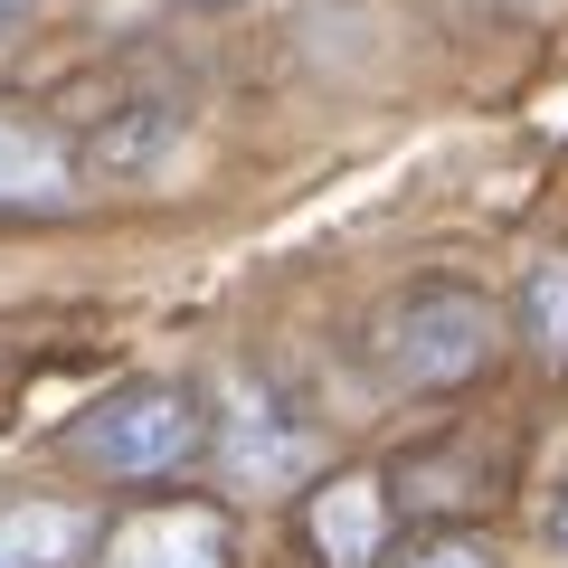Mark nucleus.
<instances>
[{"label":"nucleus","instance_id":"9d476101","mask_svg":"<svg viewBox=\"0 0 568 568\" xmlns=\"http://www.w3.org/2000/svg\"><path fill=\"white\" fill-rule=\"evenodd\" d=\"M379 568H493V549L474 540V530H426V540H407V549H388Z\"/></svg>","mask_w":568,"mask_h":568},{"label":"nucleus","instance_id":"423d86ee","mask_svg":"<svg viewBox=\"0 0 568 568\" xmlns=\"http://www.w3.org/2000/svg\"><path fill=\"white\" fill-rule=\"evenodd\" d=\"M58 209H77V142L29 114H0V219H58Z\"/></svg>","mask_w":568,"mask_h":568},{"label":"nucleus","instance_id":"0eeeda50","mask_svg":"<svg viewBox=\"0 0 568 568\" xmlns=\"http://www.w3.org/2000/svg\"><path fill=\"white\" fill-rule=\"evenodd\" d=\"M104 549V521L67 493H10L0 503V568H85Z\"/></svg>","mask_w":568,"mask_h":568},{"label":"nucleus","instance_id":"6e6552de","mask_svg":"<svg viewBox=\"0 0 568 568\" xmlns=\"http://www.w3.org/2000/svg\"><path fill=\"white\" fill-rule=\"evenodd\" d=\"M511 332L530 342V361L568 369V246H540L511 284Z\"/></svg>","mask_w":568,"mask_h":568},{"label":"nucleus","instance_id":"f03ea898","mask_svg":"<svg viewBox=\"0 0 568 568\" xmlns=\"http://www.w3.org/2000/svg\"><path fill=\"white\" fill-rule=\"evenodd\" d=\"M209 446V407L181 379H123L67 426V465H85L95 484H171Z\"/></svg>","mask_w":568,"mask_h":568},{"label":"nucleus","instance_id":"f257e3e1","mask_svg":"<svg viewBox=\"0 0 568 568\" xmlns=\"http://www.w3.org/2000/svg\"><path fill=\"white\" fill-rule=\"evenodd\" d=\"M503 361V313L484 284L465 275H417L407 294H388L369 323V369L398 398H455Z\"/></svg>","mask_w":568,"mask_h":568},{"label":"nucleus","instance_id":"7ed1b4c3","mask_svg":"<svg viewBox=\"0 0 568 568\" xmlns=\"http://www.w3.org/2000/svg\"><path fill=\"white\" fill-rule=\"evenodd\" d=\"M209 436H219V465H227L237 493H284V484H304V465H313V426L256 379L227 388V407L209 417Z\"/></svg>","mask_w":568,"mask_h":568},{"label":"nucleus","instance_id":"9b49d317","mask_svg":"<svg viewBox=\"0 0 568 568\" xmlns=\"http://www.w3.org/2000/svg\"><path fill=\"white\" fill-rule=\"evenodd\" d=\"M549 540H559V549H568V484H559V493H549Z\"/></svg>","mask_w":568,"mask_h":568},{"label":"nucleus","instance_id":"39448f33","mask_svg":"<svg viewBox=\"0 0 568 568\" xmlns=\"http://www.w3.org/2000/svg\"><path fill=\"white\" fill-rule=\"evenodd\" d=\"M227 559H237V530H227V511H209V503L133 511V521L104 540V568H227Z\"/></svg>","mask_w":568,"mask_h":568},{"label":"nucleus","instance_id":"ddd939ff","mask_svg":"<svg viewBox=\"0 0 568 568\" xmlns=\"http://www.w3.org/2000/svg\"><path fill=\"white\" fill-rule=\"evenodd\" d=\"M190 10H219V0H190Z\"/></svg>","mask_w":568,"mask_h":568},{"label":"nucleus","instance_id":"20e7f679","mask_svg":"<svg viewBox=\"0 0 568 568\" xmlns=\"http://www.w3.org/2000/svg\"><path fill=\"white\" fill-rule=\"evenodd\" d=\"M304 540L323 568H379L388 549H398V493L379 484V474L342 465L323 474V484L304 493Z\"/></svg>","mask_w":568,"mask_h":568},{"label":"nucleus","instance_id":"f8f14e48","mask_svg":"<svg viewBox=\"0 0 568 568\" xmlns=\"http://www.w3.org/2000/svg\"><path fill=\"white\" fill-rule=\"evenodd\" d=\"M29 10H39V0H0V29H10V20H29Z\"/></svg>","mask_w":568,"mask_h":568},{"label":"nucleus","instance_id":"1a4fd4ad","mask_svg":"<svg viewBox=\"0 0 568 568\" xmlns=\"http://www.w3.org/2000/svg\"><path fill=\"white\" fill-rule=\"evenodd\" d=\"M171 142H181V114H152V104H142V114H123L114 133H95V171H114V181H142V171L162 162Z\"/></svg>","mask_w":568,"mask_h":568}]
</instances>
